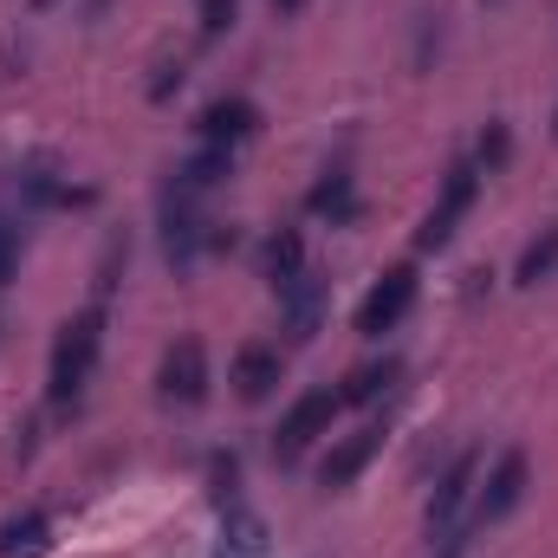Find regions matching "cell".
I'll return each instance as SVG.
<instances>
[{"instance_id":"6da1fadb","label":"cell","mask_w":558,"mask_h":558,"mask_svg":"<svg viewBox=\"0 0 558 558\" xmlns=\"http://www.w3.org/2000/svg\"><path fill=\"white\" fill-rule=\"evenodd\" d=\"M105 325H111V299H92L85 312H72V318L59 325L52 364H46V403H52L59 416L78 410L85 390H92V371H98V357H105Z\"/></svg>"},{"instance_id":"7a4b0ae2","label":"cell","mask_w":558,"mask_h":558,"mask_svg":"<svg viewBox=\"0 0 558 558\" xmlns=\"http://www.w3.org/2000/svg\"><path fill=\"white\" fill-rule=\"evenodd\" d=\"M156 228H162V260H169L175 274H189V267L208 254V228H215V221L202 215V195L169 175L162 195H156Z\"/></svg>"},{"instance_id":"3957f363","label":"cell","mask_w":558,"mask_h":558,"mask_svg":"<svg viewBox=\"0 0 558 558\" xmlns=\"http://www.w3.org/2000/svg\"><path fill=\"white\" fill-rule=\"evenodd\" d=\"M481 169H474V156H461V162H448V175H441V195H435V208L422 215L416 228V254H441L454 234H461V221L474 215V195H481Z\"/></svg>"},{"instance_id":"277c9868","label":"cell","mask_w":558,"mask_h":558,"mask_svg":"<svg viewBox=\"0 0 558 558\" xmlns=\"http://www.w3.org/2000/svg\"><path fill=\"white\" fill-rule=\"evenodd\" d=\"M208 344L195 338V331H182L169 351H162V364H156V403L162 410H202L208 403Z\"/></svg>"},{"instance_id":"5b68a950","label":"cell","mask_w":558,"mask_h":558,"mask_svg":"<svg viewBox=\"0 0 558 558\" xmlns=\"http://www.w3.org/2000/svg\"><path fill=\"white\" fill-rule=\"evenodd\" d=\"M474 487H481V448H461L448 468H441V481L428 487V507H422V526H428V539H448V533H461L468 520V500H474Z\"/></svg>"},{"instance_id":"8992f818","label":"cell","mask_w":558,"mask_h":558,"mask_svg":"<svg viewBox=\"0 0 558 558\" xmlns=\"http://www.w3.org/2000/svg\"><path fill=\"white\" fill-rule=\"evenodd\" d=\"M344 416V403H338V390H305V397H292L286 403V416L274 428V461H299L312 441H325L331 435V422Z\"/></svg>"},{"instance_id":"52a82bcc","label":"cell","mask_w":558,"mask_h":558,"mask_svg":"<svg viewBox=\"0 0 558 558\" xmlns=\"http://www.w3.org/2000/svg\"><path fill=\"white\" fill-rule=\"evenodd\" d=\"M416 292H422V279H416L410 260H403V267H390V274H377V286H371V292H364V305H357V331H364V338L397 331V325L410 318Z\"/></svg>"},{"instance_id":"ba28073f","label":"cell","mask_w":558,"mask_h":558,"mask_svg":"<svg viewBox=\"0 0 558 558\" xmlns=\"http://www.w3.org/2000/svg\"><path fill=\"white\" fill-rule=\"evenodd\" d=\"M13 189H20V208L26 215H52V208H72V202H92V189H78L46 149L39 156H26L20 169H13Z\"/></svg>"},{"instance_id":"9c48e42d","label":"cell","mask_w":558,"mask_h":558,"mask_svg":"<svg viewBox=\"0 0 558 558\" xmlns=\"http://www.w3.org/2000/svg\"><path fill=\"white\" fill-rule=\"evenodd\" d=\"M520 500H526V448H500L494 468H487V481L474 487V513H468V526H494V520H507Z\"/></svg>"},{"instance_id":"30bf717a","label":"cell","mask_w":558,"mask_h":558,"mask_svg":"<svg viewBox=\"0 0 558 558\" xmlns=\"http://www.w3.org/2000/svg\"><path fill=\"white\" fill-rule=\"evenodd\" d=\"M254 137H260V105H254V98H241V92H228V98L202 105V118H195V143H208V149L241 156V143H254Z\"/></svg>"},{"instance_id":"8fae6325","label":"cell","mask_w":558,"mask_h":558,"mask_svg":"<svg viewBox=\"0 0 558 558\" xmlns=\"http://www.w3.org/2000/svg\"><path fill=\"white\" fill-rule=\"evenodd\" d=\"M279 377H286V351H279V344H260V338L241 344L234 364H228V384H234L241 403H267L279 390Z\"/></svg>"},{"instance_id":"7c38bea8","label":"cell","mask_w":558,"mask_h":558,"mask_svg":"<svg viewBox=\"0 0 558 558\" xmlns=\"http://www.w3.org/2000/svg\"><path fill=\"white\" fill-rule=\"evenodd\" d=\"M377 448H384V428H377V422H371V428H357V435H344V441L318 461V487H325V494H344V487L377 461Z\"/></svg>"},{"instance_id":"4fadbf2b","label":"cell","mask_w":558,"mask_h":558,"mask_svg":"<svg viewBox=\"0 0 558 558\" xmlns=\"http://www.w3.org/2000/svg\"><path fill=\"white\" fill-rule=\"evenodd\" d=\"M305 208H312L318 221H331V228H351V221H357V175H351L344 162H325L318 182H312V195H305Z\"/></svg>"},{"instance_id":"5bb4252c","label":"cell","mask_w":558,"mask_h":558,"mask_svg":"<svg viewBox=\"0 0 558 558\" xmlns=\"http://www.w3.org/2000/svg\"><path fill=\"white\" fill-rule=\"evenodd\" d=\"M260 274H267V286H274V299L286 292V286H299V279L312 274V260H305V234H299V228H274V234H267V247H260Z\"/></svg>"},{"instance_id":"9a60e30c","label":"cell","mask_w":558,"mask_h":558,"mask_svg":"<svg viewBox=\"0 0 558 558\" xmlns=\"http://www.w3.org/2000/svg\"><path fill=\"white\" fill-rule=\"evenodd\" d=\"M279 312H286V338H292V344L318 338V325H325V279L305 274L299 286H286V292H279Z\"/></svg>"},{"instance_id":"2e32d148","label":"cell","mask_w":558,"mask_h":558,"mask_svg":"<svg viewBox=\"0 0 558 558\" xmlns=\"http://www.w3.org/2000/svg\"><path fill=\"white\" fill-rule=\"evenodd\" d=\"M397 357H371V364H357L351 377H344V390H338V403L344 410H371L377 397H390V384H397Z\"/></svg>"},{"instance_id":"e0dca14e","label":"cell","mask_w":558,"mask_h":558,"mask_svg":"<svg viewBox=\"0 0 558 558\" xmlns=\"http://www.w3.org/2000/svg\"><path fill=\"white\" fill-rule=\"evenodd\" d=\"M46 546H52V520H46L39 507L13 513V520L0 526V558H39Z\"/></svg>"},{"instance_id":"ac0fdd59","label":"cell","mask_w":558,"mask_h":558,"mask_svg":"<svg viewBox=\"0 0 558 558\" xmlns=\"http://www.w3.org/2000/svg\"><path fill=\"white\" fill-rule=\"evenodd\" d=\"M553 274H558V221H553V228H539V234L520 247V260H513V286H526V292H533V286H546Z\"/></svg>"},{"instance_id":"d6986e66","label":"cell","mask_w":558,"mask_h":558,"mask_svg":"<svg viewBox=\"0 0 558 558\" xmlns=\"http://www.w3.org/2000/svg\"><path fill=\"white\" fill-rule=\"evenodd\" d=\"M507 156H513V131H507L500 118H487V131H481V143H474V169H481V175H500Z\"/></svg>"},{"instance_id":"ffe728a7","label":"cell","mask_w":558,"mask_h":558,"mask_svg":"<svg viewBox=\"0 0 558 558\" xmlns=\"http://www.w3.org/2000/svg\"><path fill=\"white\" fill-rule=\"evenodd\" d=\"M234 20H241V0H202V13H195V33H202V39H221Z\"/></svg>"},{"instance_id":"44dd1931","label":"cell","mask_w":558,"mask_h":558,"mask_svg":"<svg viewBox=\"0 0 558 558\" xmlns=\"http://www.w3.org/2000/svg\"><path fill=\"white\" fill-rule=\"evenodd\" d=\"M20 274V221L7 215V202H0V286Z\"/></svg>"},{"instance_id":"7402d4cb","label":"cell","mask_w":558,"mask_h":558,"mask_svg":"<svg viewBox=\"0 0 558 558\" xmlns=\"http://www.w3.org/2000/svg\"><path fill=\"white\" fill-rule=\"evenodd\" d=\"M182 78H189V72H182V59H162V65H156V78H149V105H169V98L182 92Z\"/></svg>"},{"instance_id":"603a6c76","label":"cell","mask_w":558,"mask_h":558,"mask_svg":"<svg viewBox=\"0 0 558 558\" xmlns=\"http://www.w3.org/2000/svg\"><path fill=\"white\" fill-rule=\"evenodd\" d=\"M305 13V0H274V20H299Z\"/></svg>"},{"instance_id":"cb8c5ba5","label":"cell","mask_w":558,"mask_h":558,"mask_svg":"<svg viewBox=\"0 0 558 558\" xmlns=\"http://www.w3.org/2000/svg\"><path fill=\"white\" fill-rule=\"evenodd\" d=\"M553 137H558V111H553Z\"/></svg>"},{"instance_id":"d4e9b609","label":"cell","mask_w":558,"mask_h":558,"mask_svg":"<svg viewBox=\"0 0 558 558\" xmlns=\"http://www.w3.org/2000/svg\"><path fill=\"white\" fill-rule=\"evenodd\" d=\"M33 7H52V0H33Z\"/></svg>"}]
</instances>
